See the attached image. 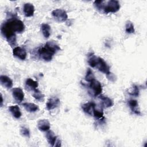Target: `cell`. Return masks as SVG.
Listing matches in <instances>:
<instances>
[{
    "label": "cell",
    "instance_id": "27",
    "mask_svg": "<svg viewBox=\"0 0 147 147\" xmlns=\"http://www.w3.org/2000/svg\"><path fill=\"white\" fill-rule=\"evenodd\" d=\"M20 133L24 137H30V130L26 126H22L21 127Z\"/></svg>",
    "mask_w": 147,
    "mask_h": 147
},
{
    "label": "cell",
    "instance_id": "16",
    "mask_svg": "<svg viewBox=\"0 0 147 147\" xmlns=\"http://www.w3.org/2000/svg\"><path fill=\"white\" fill-rule=\"evenodd\" d=\"M128 105L129 106V107L130 108L131 111L137 114V115H140L141 114L140 111L139 110V109H138V103L137 100L136 99H130L128 100Z\"/></svg>",
    "mask_w": 147,
    "mask_h": 147
},
{
    "label": "cell",
    "instance_id": "18",
    "mask_svg": "<svg viewBox=\"0 0 147 147\" xmlns=\"http://www.w3.org/2000/svg\"><path fill=\"white\" fill-rule=\"evenodd\" d=\"M22 106L27 111L30 113L36 112L38 110V106L33 103L25 102L22 103Z\"/></svg>",
    "mask_w": 147,
    "mask_h": 147
},
{
    "label": "cell",
    "instance_id": "5",
    "mask_svg": "<svg viewBox=\"0 0 147 147\" xmlns=\"http://www.w3.org/2000/svg\"><path fill=\"white\" fill-rule=\"evenodd\" d=\"M16 33H21L25 30V25L24 22L20 20L17 18H12L7 21Z\"/></svg>",
    "mask_w": 147,
    "mask_h": 147
},
{
    "label": "cell",
    "instance_id": "21",
    "mask_svg": "<svg viewBox=\"0 0 147 147\" xmlns=\"http://www.w3.org/2000/svg\"><path fill=\"white\" fill-rule=\"evenodd\" d=\"M41 30L45 38H48L51 35V26L48 24H42L41 26Z\"/></svg>",
    "mask_w": 147,
    "mask_h": 147
},
{
    "label": "cell",
    "instance_id": "28",
    "mask_svg": "<svg viewBox=\"0 0 147 147\" xmlns=\"http://www.w3.org/2000/svg\"><path fill=\"white\" fill-rule=\"evenodd\" d=\"M61 146V141L59 139H57L54 146H56V147H59Z\"/></svg>",
    "mask_w": 147,
    "mask_h": 147
},
{
    "label": "cell",
    "instance_id": "7",
    "mask_svg": "<svg viewBox=\"0 0 147 147\" xmlns=\"http://www.w3.org/2000/svg\"><path fill=\"white\" fill-rule=\"evenodd\" d=\"M90 83V88L91 90L92 95L94 96L99 95L102 92V86L101 83L95 79H93Z\"/></svg>",
    "mask_w": 147,
    "mask_h": 147
},
{
    "label": "cell",
    "instance_id": "6",
    "mask_svg": "<svg viewBox=\"0 0 147 147\" xmlns=\"http://www.w3.org/2000/svg\"><path fill=\"white\" fill-rule=\"evenodd\" d=\"M52 16L57 22H63L68 19L67 12L61 9H56L52 11Z\"/></svg>",
    "mask_w": 147,
    "mask_h": 147
},
{
    "label": "cell",
    "instance_id": "15",
    "mask_svg": "<svg viewBox=\"0 0 147 147\" xmlns=\"http://www.w3.org/2000/svg\"><path fill=\"white\" fill-rule=\"evenodd\" d=\"M38 86V83L37 81L33 80L31 78H28L25 82V88L28 90L34 91Z\"/></svg>",
    "mask_w": 147,
    "mask_h": 147
},
{
    "label": "cell",
    "instance_id": "19",
    "mask_svg": "<svg viewBox=\"0 0 147 147\" xmlns=\"http://www.w3.org/2000/svg\"><path fill=\"white\" fill-rule=\"evenodd\" d=\"M9 110L12 114L13 116L17 119H18L21 117V115H22L21 112L20 111V109L18 106L17 105L10 106L9 107Z\"/></svg>",
    "mask_w": 147,
    "mask_h": 147
},
{
    "label": "cell",
    "instance_id": "22",
    "mask_svg": "<svg viewBox=\"0 0 147 147\" xmlns=\"http://www.w3.org/2000/svg\"><path fill=\"white\" fill-rule=\"evenodd\" d=\"M92 115L96 119H99V120H102L103 121L105 118L103 117V111L102 110V109H98L96 107H95V109L93 110V113H92Z\"/></svg>",
    "mask_w": 147,
    "mask_h": 147
},
{
    "label": "cell",
    "instance_id": "11",
    "mask_svg": "<svg viewBox=\"0 0 147 147\" xmlns=\"http://www.w3.org/2000/svg\"><path fill=\"white\" fill-rule=\"evenodd\" d=\"M23 11L25 17H32L33 16L34 13V7L32 3H26L24 5Z\"/></svg>",
    "mask_w": 147,
    "mask_h": 147
},
{
    "label": "cell",
    "instance_id": "10",
    "mask_svg": "<svg viewBox=\"0 0 147 147\" xmlns=\"http://www.w3.org/2000/svg\"><path fill=\"white\" fill-rule=\"evenodd\" d=\"M12 95L14 99L18 102H21L24 98V93L20 87L14 88L12 90Z\"/></svg>",
    "mask_w": 147,
    "mask_h": 147
},
{
    "label": "cell",
    "instance_id": "13",
    "mask_svg": "<svg viewBox=\"0 0 147 147\" xmlns=\"http://www.w3.org/2000/svg\"><path fill=\"white\" fill-rule=\"evenodd\" d=\"M50 123L48 119H42L38 121L37 123L38 129L42 131H46L50 129Z\"/></svg>",
    "mask_w": 147,
    "mask_h": 147
},
{
    "label": "cell",
    "instance_id": "24",
    "mask_svg": "<svg viewBox=\"0 0 147 147\" xmlns=\"http://www.w3.org/2000/svg\"><path fill=\"white\" fill-rule=\"evenodd\" d=\"M125 30H126V32L129 34H131L134 33L135 29H134V26L133 22H131L130 21H128L126 22V25H125Z\"/></svg>",
    "mask_w": 147,
    "mask_h": 147
},
{
    "label": "cell",
    "instance_id": "3",
    "mask_svg": "<svg viewBox=\"0 0 147 147\" xmlns=\"http://www.w3.org/2000/svg\"><path fill=\"white\" fill-rule=\"evenodd\" d=\"M87 61L91 67L96 68L99 71L105 74L107 76L111 74L110 67L102 58L91 54L88 56Z\"/></svg>",
    "mask_w": 147,
    "mask_h": 147
},
{
    "label": "cell",
    "instance_id": "8",
    "mask_svg": "<svg viewBox=\"0 0 147 147\" xmlns=\"http://www.w3.org/2000/svg\"><path fill=\"white\" fill-rule=\"evenodd\" d=\"M13 55L14 56L24 60L26 59L27 53L24 48L21 47H16L13 50Z\"/></svg>",
    "mask_w": 147,
    "mask_h": 147
},
{
    "label": "cell",
    "instance_id": "9",
    "mask_svg": "<svg viewBox=\"0 0 147 147\" xmlns=\"http://www.w3.org/2000/svg\"><path fill=\"white\" fill-rule=\"evenodd\" d=\"M59 105H60L59 99L56 96H53L50 98L48 100L46 103V107L48 110H51L58 107Z\"/></svg>",
    "mask_w": 147,
    "mask_h": 147
},
{
    "label": "cell",
    "instance_id": "29",
    "mask_svg": "<svg viewBox=\"0 0 147 147\" xmlns=\"http://www.w3.org/2000/svg\"><path fill=\"white\" fill-rule=\"evenodd\" d=\"M1 106L2 107V105H3V96H2V94H1Z\"/></svg>",
    "mask_w": 147,
    "mask_h": 147
},
{
    "label": "cell",
    "instance_id": "17",
    "mask_svg": "<svg viewBox=\"0 0 147 147\" xmlns=\"http://www.w3.org/2000/svg\"><path fill=\"white\" fill-rule=\"evenodd\" d=\"M46 138L48 143L52 146H55V144L57 140V136L55 135V133L52 130H48L46 134Z\"/></svg>",
    "mask_w": 147,
    "mask_h": 147
},
{
    "label": "cell",
    "instance_id": "12",
    "mask_svg": "<svg viewBox=\"0 0 147 147\" xmlns=\"http://www.w3.org/2000/svg\"><path fill=\"white\" fill-rule=\"evenodd\" d=\"M95 106L96 105L94 102H90L82 105V109L83 110V111L86 114H89L90 115H92L93 110L95 109Z\"/></svg>",
    "mask_w": 147,
    "mask_h": 147
},
{
    "label": "cell",
    "instance_id": "20",
    "mask_svg": "<svg viewBox=\"0 0 147 147\" xmlns=\"http://www.w3.org/2000/svg\"><path fill=\"white\" fill-rule=\"evenodd\" d=\"M99 98L100 99L101 101H102V105L105 107H110L113 106V101L112 100V99H111L110 98H109L108 96H103V95H100Z\"/></svg>",
    "mask_w": 147,
    "mask_h": 147
},
{
    "label": "cell",
    "instance_id": "2",
    "mask_svg": "<svg viewBox=\"0 0 147 147\" xmlns=\"http://www.w3.org/2000/svg\"><path fill=\"white\" fill-rule=\"evenodd\" d=\"M94 6L98 10L103 11L106 14L116 13L121 7L119 1L117 0H110L107 1H95L94 2Z\"/></svg>",
    "mask_w": 147,
    "mask_h": 147
},
{
    "label": "cell",
    "instance_id": "26",
    "mask_svg": "<svg viewBox=\"0 0 147 147\" xmlns=\"http://www.w3.org/2000/svg\"><path fill=\"white\" fill-rule=\"evenodd\" d=\"M129 94L134 96H138L140 94V88L137 85H133Z\"/></svg>",
    "mask_w": 147,
    "mask_h": 147
},
{
    "label": "cell",
    "instance_id": "23",
    "mask_svg": "<svg viewBox=\"0 0 147 147\" xmlns=\"http://www.w3.org/2000/svg\"><path fill=\"white\" fill-rule=\"evenodd\" d=\"M32 96H33L34 98H35V99L40 102H42L44 99V95L37 88L34 91H33Z\"/></svg>",
    "mask_w": 147,
    "mask_h": 147
},
{
    "label": "cell",
    "instance_id": "25",
    "mask_svg": "<svg viewBox=\"0 0 147 147\" xmlns=\"http://www.w3.org/2000/svg\"><path fill=\"white\" fill-rule=\"evenodd\" d=\"M94 79H95V76H94V74L92 71L89 68H87V72L86 74V76H85L86 80L88 82H90Z\"/></svg>",
    "mask_w": 147,
    "mask_h": 147
},
{
    "label": "cell",
    "instance_id": "14",
    "mask_svg": "<svg viewBox=\"0 0 147 147\" xmlns=\"http://www.w3.org/2000/svg\"><path fill=\"white\" fill-rule=\"evenodd\" d=\"M0 83L4 87L9 89L13 87V81L8 76L6 75H1Z\"/></svg>",
    "mask_w": 147,
    "mask_h": 147
},
{
    "label": "cell",
    "instance_id": "1",
    "mask_svg": "<svg viewBox=\"0 0 147 147\" xmlns=\"http://www.w3.org/2000/svg\"><path fill=\"white\" fill-rule=\"evenodd\" d=\"M60 50V48L57 43L54 41H48L44 47L39 48L37 52L41 59L49 61L52 59L53 55Z\"/></svg>",
    "mask_w": 147,
    "mask_h": 147
},
{
    "label": "cell",
    "instance_id": "4",
    "mask_svg": "<svg viewBox=\"0 0 147 147\" xmlns=\"http://www.w3.org/2000/svg\"><path fill=\"white\" fill-rule=\"evenodd\" d=\"M1 32L2 36L6 38L10 46H15L16 44V32L13 30L7 21L2 24L1 28Z\"/></svg>",
    "mask_w": 147,
    "mask_h": 147
}]
</instances>
